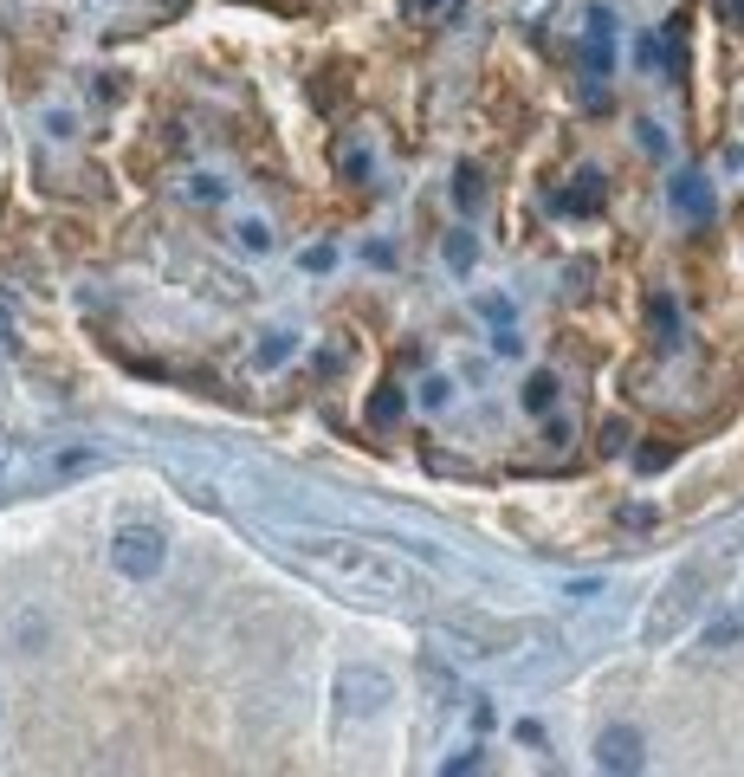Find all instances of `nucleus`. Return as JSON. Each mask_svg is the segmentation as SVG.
<instances>
[{"mask_svg":"<svg viewBox=\"0 0 744 777\" xmlns=\"http://www.w3.org/2000/svg\"><path fill=\"white\" fill-rule=\"evenodd\" d=\"M285 557L298 570H311L330 590L356 596V603H402V596H421V570L408 557H395L389 544L369 538H343V531H292L285 538Z\"/></svg>","mask_w":744,"mask_h":777,"instance_id":"f257e3e1","label":"nucleus"},{"mask_svg":"<svg viewBox=\"0 0 744 777\" xmlns=\"http://www.w3.org/2000/svg\"><path fill=\"white\" fill-rule=\"evenodd\" d=\"M699 603H706V570H699V564L673 570L667 590H660V596H654V609H647V629H641V635H647L654 648H667L673 635H680L686 622H693V609H699Z\"/></svg>","mask_w":744,"mask_h":777,"instance_id":"f03ea898","label":"nucleus"},{"mask_svg":"<svg viewBox=\"0 0 744 777\" xmlns=\"http://www.w3.org/2000/svg\"><path fill=\"white\" fill-rule=\"evenodd\" d=\"M447 635H453V642H466L473 654H505V648L531 642V635H550V629H537V622H512V616H473V609H447Z\"/></svg>","mask_w":744,"mask_h":777,"instance_id":"7ed1b4c3","label":"nucleus"},{"mask_svg":"<svg viewBox=\"0 0 744 777\" xmlns=\"http://www.w3.org/2000/svg\"><path fill=\"white\" fill-rule=\"evenodd\" d=\"M330 700H337V713L369 719V713H382V706L395 700V680L382 674V667H343V674L330 680Z\"/></svg>","mask_w":744,"mask_h":777,"instance_id":"20e7f679","label":"nucleus"},{"mask_svg":"<svg viewBox=\"0 0 744 777\" xmlns=\"http://www.w3.org/2000/svg\"><path fill=\"white\" fill-rule=\"evenodd\" d=\"M110 564L123 570V577H156L162 564H169V538H162V525H123L117 544H110Z\"/></svg>","mask_w":744,"mask_h":777,"instance_id":"39448f33","label":"nucleus"},{"mask_svg":"<svg viewBox=\"0 0 744 777\" xmlns=\"http://www.w3.org/2000/svg\"><path fill=\"white\" fill-rule=\"evenodd\" d=\"M596 765L602 771H641L647 765V739H641V732L635 726H609V732H602V739H596Z\"/></svg>","mask_w":744,"mask_h":777,"instance_id":"423d86ee","label":"nucleus"},{"mask_svg":"<svg viewBox=\"0 0 744 777\" xmlns=\"http://www.w3.org/2000/svg\"><path fill=\"white\" fill-rule=\"evenodd\" d=\"M673 208H680V214H699V221H706V214H712L706 182H699V175H680V182H673Z\"/></svg>","mask_w":744,"mask_h":777,"instance_id":"0eeeda50","label":"nucleus"},{"mask_svg":"<svg viewBox=\"0 0 744 777\" xmlns=\"http://www.w3.org/2000/svg\"><path fill=\"white\" fill-rule=\"evenodd\" d=\"M525 408H531V415H550V408H557V376H550V370L525 376Z\"/></svg>","mask_w":744,"mask_h":777,"instance_id":"6e6552de","label":"nucleus"},{"mask_svg":"<svg viewBox=\"0 0 744 777\" xmlns=\"http://www.w3.org/2000/svg\"><path fill=\"white\" fill-rule=\"evenodd\" d=\"M647 311H654L660 344H680V311H673V298H667V292H654V298H647Z\"/></svg>","mask_w":744,"mask_h":777,"instance_id":"1a4fd4ad","label":"nucleus"},{"mask_svg":"<svg viewBox=\"0 0 744 777\" xmlns=\"http://www.w3.org/2000/svg\"><path fill=\"white\" fill-rule=\"evenodd\" d=\"M738 635H744V616H725V622H712V629H706V635H699V648H712V654H725V648H732V642H738Z\"/></svg>","mask_w":744,"mask_h":777,"instance_id":"9d476101","label":"nucleus"},{"mask_svg":"<svg viewBox=\"0 0 744 777\" xmlns=\"http://www.w3.org/2000/svg\"><path fill=\"white\" fill-rule=\"evenodd\" d=\"M369 421H376V428H389V421H402V389H382L376 402H369Z\"/></svg>","mask_w":744,"mask_h":777,"instance_id":"9b49d317","label":"nucleus"},{"mask_svg":"<svg viewBox=\"0 0 744 777\" xmlns=\"http://www.w3.org/2000/svg\"><path fill=\"white\" fill-rule=\"evenodd\" d=\"M292 357V337L285 331H266V344H259V363H285Z\"/></svg>","mask_w":744,"mask_h":777,"instance_id":"f8f14e48","label":"nucleus"},{"mask_svg":"<svg viewBox=\"0 0 744 777\" xmlns=\"http://www.w3.org/2000/svg\"><path fill=\"white\" fill-rule=\"evenodd\" d=\"M240 240H246V247H253V253H266V247H272V234H266V227H259V221H240Z\"/></svg>","mask_w":744,"mask_h":777,"instance_id":"ddd939ff","label":"nucleus"},{"mask_svg":"<svg viewBox=\"0 0 744 777\" xmlns=\"http://www.w3.org/2000/svg\"><path fill=\"white\" fill-rule=\"evenodd\" d=\"M421 402H427V408H447V383H440V376H427V383H421Z\"/></svg>","mask_w":744,"mask_h":777,"instance_id":"4468645a","label":"nucleus"},{"mask_svg":"<svg viewBox=\"0 0 744 777\" xmlns=\"http://www.w3.org/2000/svg\"><path fill=\"white\" fill-rule=\"evenodd\" d=\"M52 467H59V473H85V467H98V460H91V454H59Z\"/></svg>","mask_w":744,"mask_h":777,"instance_id":"2eb2a0df","label":"nucleus"},{"mask_svg":"<svg viewBox=\"0 0 744 777\" xmlns=\"http://www.w3.org/2000/svg\"><path fill=\"white\" fill-rule=\"evenodd\" d=\"M622 525H641L647 531V525H654V512H647V506H622Z\"/></svg>","mask_w":744,"mask_h":777,"instance_id":"dca6fc26","label":"nucleus"},{"mask_svg":"<svg viewBox=\"0 0 744 777\" xmlns=\"http://www.w3.org/2000/svg\"><path fill=\"white\" fill-rule=\"evenodd\" d=\"M421 7H440V0H421Z\"/></svg>","mask_w":744,"mask_h":777,"instance_id":"f3484780","label":"nucleus"}]
</instances>
